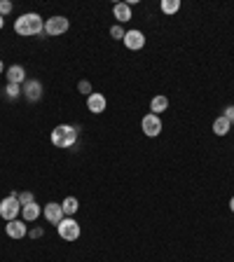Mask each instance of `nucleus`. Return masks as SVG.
Instances as JSON below:
<instances>
[{
    "label": "nucleus",
    "mask_w": 234,
    "mask_h": 262,
    "mask_svg": "<svg viewBox=\"0 0 234 262\" xmlns=\"http://www.w3.org/2000/svg\"><path fill=\"white\" fill-rule=\"evenodd\" d=\"M42 234H45V229H42V227H33L31 232H28V236H31V239H40Z\"/></svg>",
    "instance_id": "24"
},
{
    "label": "nucleus",
    "mask_w": 234,
    "mask_h": 262,
    "mask_svg": "<svg viewBox=\"0 0 234 262\" xmlns=\"http://www.w3.org/2000/svg\"><path fill=\"white\" fill-rule=\"evenodd\" d=\"M229 129H232V122L227 120V117H215L213 120V134L215 136H225V134H229Z\"/></svg>",
    "instance_id": "15"
},
{
    "label": "nucleus",
    "mask_w": 234,
    "mask_h": 262,
    "mask_svg": "<svg viewBox=\"0 0 234 262\" xmlns=\"http://www.w3.org/2000/svg\"><path fill=\"white\" fill-rule=\"evenodd\" d=\"M70 28V21L66 19V17H49V19H45V33L47 35H63Z\"/></svg>",
    "instance_id": "6"
},
{
    "label": "nucleus",
    "mask_w": 234,
    "mask_h": 262,
    "mask_svg": "<svg viewBox=\"0 0 234 262\" xmlns=\"http://www.w3.org/2000/svg\"><path fill=\"white\" fill-rule=\"evenodd\" d=\"M229 211H232V213H234V197H232V199H229Z\"/></svg>",
    "instance_id": "26"
},
{
    "label": "nucleus",
    "mask_w": 234,
    "mask_h": 262,
    "mask_svg": "<svg viewBox=\"0 0 234 262\" xmlns=\"http://www.w3.org/2000/svg\"><path fill=\"white\" fill-rule=\"evenodd\" d=\"M3 94H7V99H10V101H17V99L21 96V84H10V82H7V87H5V92H3Z\"/></svg>",
    "instance_id": "19"
},
{
    "label": "nucleus",
    "mask_w": 234,
    "mask_h": 262,
    "mask_svg": "<svg viewBox=\"0 0 234 262\" xmlns=\"http://www.w3.org/2000/svg\"><path fill=\"white\" fill-rule=\"evenodd\" d=\"M12 12V3L10 0H0V17H7Z\"/></svg>",
    "instance_id": "23"
},
{
    "label": "nucleus",
    "mask_w": 234,
    "mask_h": 262,
    "mask_svg": "<svg viewBox=\"0 0 234 262\" xmlns=\"http://www.w3.org/2000/svg\"><path fill=\"white\" fill-rule=\"evenodd\" d=\"M14 31L19 35H24V38H47L45 21H42L40 14H35V12L21 14L19 19L14 21Z\"/></svg>",
    "instance_id": "1"
},
{
    "label": "nucleus",
    "mask_w": 234,
    "mask_h": 262,
    "mask_svg": "<svg viewBox=\"0 0 234 262\" xmlns=\"http://www.w3.org/2000/svg\"><path fill=\"white\" fill-rule=\"evenodd\" d=\"M77 138H80V127H73V124H59V127L52 129V143L61 150L73 148L75 143H77Z\"/></svg>",
    "instance_id": "2"
},
{
    "label": "nucleus",
    "mask_w": 234,
    "mask_h": 262,
    "mask_svg": "<svg viewBox=\"0 0 234 262\" xmlns=\"http://www.w3.org/2000/svg\"><path fill=\"white\" fill-rule=\"evenodd\" d=\"M40 213H42V206H40V204H35V202L28 204V206H21V215H24V220H26V222L38 220Z\"/></svg>",
    "instance_id": "13"
},
{
    "label": "nucleus",
    "mask_w": 234,
    "mask_h": 262,
    "mask_svg": "<svg viewBox=\"0 0 234 262\" xmlns=\"http://www.w3.org/2000/svg\"><path fill=\"white\" fill-rule=\"evenodd\" d=\"M5 232L10 239H24L28 234V227L24 225V220H10L5 225Z\"/></svg>",
    "instance_id": "9"
},
{
    "label": "nucleus",
    "mask_w": 234,
    "mask_h": 262,
    "mask_svg": "<svg viewBox=\"0 0 234 262\" xmlns=\"http://www.w3.org/2000/svg\"><path fill=\"white\" fill-rule=\"evenodd\" d=\"M61 209H63V215H66V218H73V215L77 213V209H80V202H77L75 197H66V199L61 202Z\"/></svg>",
    "instance_id": "16"
},
{
    "label": "nucleus",
    "mask_w": 234,
    "mask_h": 262,
    "mask_svg": "<svg viewBox=\"0 0 234 262\" xmlns=\"http://www.w3.org/2000/svg\"><path fill=\"white\" fill-rule=\"evenodd\" d=\"M124 45H127L129 49H143L145 47V35L140 33V31H127V35H124Z\"/></svg>",
    "instance_id": "11"
},
{
    "label": "nucleus",
    "mask_w": 234,
    "mask_h": 262,
    "mask_svg": "<svg viewBox=\"0 0 234 262\" xmlns=\"http://www.w3.org/2000/svg\"><path fill=\"white\" fill-rule=\"evenodd\" d=\"M21 94L26 99L28 103H38L42 99V82L38 80H26L24 87H21Z\"/></svg>",
    "instance_id": "7"
},
{
    "label": "nucleus",
    "mask_w": 234,
    "mask_h": 262,
    "mask_svg": "<svg viewBox=\"0 0 234 262\" xmlns=\"http://www.w3.org/2000/svg\"><path fill=\"white\" fill-rule=\"evenodd\" d=\"M17 199H19L21 206H28V204H33V202H35L33 192H17Z\"/></svg>",
    "instance_id": "20"
},
{
    "label": "nucleus",
    "mask_w": 234,
    "mask_h": 262,
    "mask_svg": "<svg viewBox=\"0 0 234 262\" xmlns=\"http://www.w3.org/2000/svg\"><path fill=\"white\" fill-rule=\"evenodd\" d=\"M181 10V0H162V12L164 14H176Z\"/></svg>",
    "instance_id": "18"
},
{
    "label": "nucleus",
    "mask_w": 234,
    "mask_h": 262,
    "mask_svg": "<svg viewBox=\"0 0 234 262\" xmlns=\"http://www.w3.org/2000/svg\"><path fill=\"white\" fill-rule=\"evenodd\" d=\"M42 215H45V220L49 222V225H59V222L66 218L61 204H56V202H49L47 206H42Z\"/></svg>",
    "instance_id": "8"
},
{
    "label": "nucleus",
    "mask_w": 234,
    "mask_h": 262,
    "mask_svg": "<svg viewBox=\"0 0 234 262\" xmlns=\"http://www.w3.org/2000/svg\"><path fill=\"white\" fill-rule=\"evenodd\" d=\"M169 108V99L164 94H160V96H154L152 101H150V113H154V115H160V113H164Z\"/></svg>",
    "instance_id": "17"
},
{
    "label": "nucleus",
    "mask_w": 234,
    "mask_h": 262,
    "mask_svg": "<svg viewBox=\"0 0 234 262\" xmlns=\"http://www.w3.org/2000/svg\"><path fill=\"white\" fill-rule=\"evenodd\" d=\"M19 215H21V204L17 199V192H12V195H7L0 202V218L10 222V220H17Z\"/></svg>",
    "instance_id": "3"
},
{
    "label": "nucleus",
    "mask_w": 234,
    "mask_h": 262,
    "mask_svg": "<svg viewBox=\"0 0 234 262\" xmlns=\"http://www.w3.org/2000/svg\"><path fill=\"white\" fill-rule=\"evenodd\" d=\"M113 14L120 24H124V21L131 19V7H129V3H117V5L113 7Z\"/></svg>",
    "instance_id": "14"
},
{
    "label": "nucleus",
    "mask_w": 234,
    "mask_h": 262,
    "mask_svg": "<svg viewBox=\"0 0 234 262\" xmlns=\"http://www.w3.org/2000/svg\"><path fill=\"white\" fill-rule=\"evenodd\" d=\"M110 35H113L115 40H124V35H127V31H124L122 26H113V28H110Z\"/></svg>",
    "instance_id": "22"
},
{
    "label": "nucleus",
    "mask_w": 234,
    "mask_h": 262,
    "mask_svg": "<svg viewBox=\"0 0 234 262\" xmlns=\"http://www.w3.org/2000/svg\"><path fill=\"white\" fill-rule=\"evenodd\" d=\"M232 127H234V124H232Z\"/></svg>",
    "instance_id": "29"
},
{
    "label": "nucleus",
    "mask_w": 234,
    "mask_h": 262,
    "mask_svg": "<svg viewBox=\"0 0 234 262\" xmlns=\"http://www.w3.org/2000/svg\"><path fill=\"white\" fill-rule=\"evenodd\" d=\"M77 92H80V94H85V96H92L94 92H92V84H89L87 80H80L77 82Z\"/></svg>",
    "instance_id": "21"
},
{
    "label": "nucleus",
    "mask_w": 234,
    "mask_h": 262,
    "mask_svg": "<svg viewBox=\"0 0 234 262\" xmlns=\"http://www.w3.org/2000/svg\"><path fill=\"white\" fill-rule=\"evenodd\" d=\"M222 117H227V120L234 124V106H227V108H225V115H222Z\"/></svg>",
    "instance_id": "25"
},
{
    "label": "nucleus",
    "mask_w": 234,
    "mask_h": 262,
    "mask_svg": "<svg viewBox=\"0 0 234 262\" xmlns=\"http://www.w3.org/2000/svg\"><path fill=\"white\" fill-rule=\"evenodd\" d=\"M108 101H106V96L99 94V92H94L92 96H87V108H89V113L94 115H101L103 110H106Z\"/></svg>",
    "instance_id": "10"
},
{
    "label": "nucleus",
    "mask_w": 234,
    "mask_h": 262,
    "mask_svg": "<svg viewBox=\"0 0 234 262\" xmlns=\"http://www.w3.org/2000/svg\"><path fill=\"white\" fill-rule=\"evenodd\" d=\"M7 82H10V84H24V82H26V70H24V66L14 63V66L7 68Z\"/></svg>",
    "instance_id": "12"
},
{
    "label": "nucleus",
    "mask_w": 234,
    "mask_h": 262,
    "mask_svg": "<svg viewBox=\"0 0 234 262\" xmlns=\"http://www.w3.org/2000/svg\"><path fill=\"white\" fill-rule=\"evenodd\" d=\"M140 129H143V134H145L147 138H157V136L162 134V120H160V115L147 113L145 117L140 120Z\"/></svg>",
    "instance_id": "5"
},
{
    "label": "nucleus",
    "mask_w": 234,
    "mask_h": 262,
    "mask_svg": "<svg viewBox=\"0 0 234 262\" xmlns=\"http://www.w3.org/2000/svg\"><path fill=\"white\" fill-rule=\"evenodd\" d=\"M56 232L63 241H77L80 239V222L75 220V218H63V220L56 225Z\"/></svg>",
    "instance_id": "4"
},
{
    "label": "nucleus",
    "mask_w": 234,
    "mask_h": 262,
    "mask_svg": "<svg viewBox=\"0 0 234 262\" xmlns=\"http://www.w3.org/2000/svg\"><path fill=\"white\" fill-rule=\"evenodd\" d=\"M3 70H5V66H3V61H0V73H3Z\"/></svg>",
    "instance_id": "28"
},
{
    "label": "nucleus",
    "mask_w": 234,
    "mask_h": 262,
    "mask_svg": "<svg viewBox=\"0 0 234 262\" xmlns=\"http://www.w3.org/2000/svg\"><path fill=\"white\" fill-rule=\"evenodd\" d=\"M3 26H5V17H0V31H3Z\"/></svg>",
    "instance_id": "27"
}]
</instances>
